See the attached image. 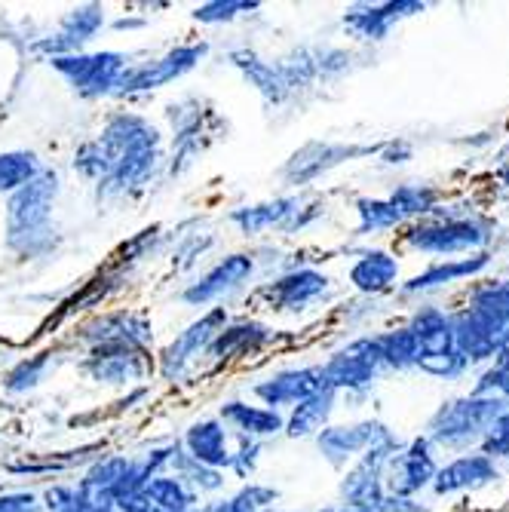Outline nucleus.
Returning a JSON list of instances; mask_svg holds the SVG:
<instances>
[{
  "mask_svg": "<svg viewBox=\"0 0 509 512\" xmlns=\"http://www.w3.org/2000/svg\"><path fill=\"white\" fill-rule=\"evenodd\" d=\"M160 163V132L138 114H114L96 142L74 154V169L99 181L108 194H132L145 188Z\"/></svg>",
  "mask_w": 509,
  "mask_h": 512,
  "instance_id": "nucleus-1",
  "label": "nucleus"
},
{
  "mask_svg": "<svg viewBox=\"0 0 509 512\" xmlns=\"http://www.w3.org/2000/svg\"><path fill=\"white\" fill-rule=\"evenodd\" d=\"M59 197V175L40 169L34 181L7 200V249L19 258H34L53 243V206Z\"/></svg>",
  "mask_w": 509,
  "mask_h": 512,
  "instance_id": "nucleus-2",
  "label": "nucleus"
},
{
  "mask_svg": "<svg viewBox=\"0 0 509 512\" xmlns=\"http://www.w3.org/2000/svg\"><path fill=\"white\" fill-rule=\"evenodd\" d=\"M509 411V402L503 399H491V396H460V399H448L427 424V442L430 445H442V448H470L479 445L491 424L497 417Z\"/></svg>",
  "mask_w": 509,
  "mask_h": 512,
  "instance_id": "nucleus-3",
  "label": "nucleus"
},
{
  "mask_svg": "<svg viewBox=\"0 0 509 512\" xmlns=\"http://www.w3.org/2000/svg\"><path fill=\"white\" fill-rule=\"evenodd\" d=\"M491 240V224L482 218H457L436 215L430 221H418L408 227L405 246L424 255H457L476 252Z\"/></svg>",
  "mask_w": 509,
  "mask_h": 512,
  "instance_id": "nucleus-4",
  "label": "nucleus"
},
{
  "mask_svg": "<svg viewBox=\"0 0 509 512\" xmlns=\"http://www.w3.org/2000/svg\"><path fill=\"white\" fill-rule=\"evenodd\" d=\"M319 371H322V384L335 393H344V390L365 393L381 378V371H387V365H384L378 338H359L341 347L338 353H332L319 365Z\"/></svg>",
  "mask_w": 509,
  "mask_h": 512,
  "instance_id": "nucleus-5",
  "label": "nucleus"
},
{
  "mask_svg": "<svg viewBox=\"0 0 509 512\" xmlns=\"http://www.w3.org/2000/svg\"><path fill=\"white\" fill-rule=\"evenodd\" d=\"M50 65L80 92L83 99H102L111 96L117 89V80L129 68L126 53H74V56H59L50 59Z\"/></svg>",
  "mask_w": 509,
  "mask_h": 512,
  "instance_id": "nucleus-6",
  "label": "nucleus"
},
{
  "mask_svg": "<svg viewBox=\"0 0 509 512\" xmlns=\"http://www.w3.org/2000/svg\"><path fill=\"white\" fill-rule=\"evenodd\" d=\"M206 53H209L206 43H184V46H175V50L163 53L160 59H151V62H142V65H129L123 71V77L117 80L114 96H132V92L160 89V86L184 77L188 71H194Z\"/></svg>",
  "mask_w": 509,
  "mask_h": 512,
  "instance_id": "nucleus-7",
  "label": "nucleus"
},
{
  "mask_svg": "<svg viewBox=\"0 0 509 512\" xmlns=\"http://www.w3.org/2000/svg\"><path fill=\"white\" fill-rule=\"evenodd\" d=\"M436 470L439 467L433 457V445L427 442V436H418V439H411L399 454L390 457L387 470H384V491L390 497L411 500L418 491L433 485Z\"/></svg>",
  "mask_w": 509,
  "mask_h": 512,
  "instance_id": "nucleus-8",
  "label": "nucleus"
},
{
  "mask_svg": "<svg viewBox=\"0 0 509 512\" xmlns=\"http://www.w3.org/2000/svg\"><path fill=\"white\" fill-rule=\"evenodd\" d=\"M227 325V310L224 307H212L206 316H200L197 322H191L163 353H160V375L166 381H178L188 365L197 356H206L209 344L215 341V335Z\"/></svg>",
  "mask_w": 509,
  "mask_h": 512,
  "instance_id": "nucleus-9",
  "label": "nucleus"
},
{
  "mask_svg": "<svg viewBox=\"0 0 509 512\" xmlns=\"http://www.w3.org/2000/svg\"><path fill=\"white\" fill-rule=\"evenodd\" d=\"M332 279L319 270L301 267V270H289L273 283H264L258 289V298L267 304V310L276 313H304L310 304H316L322 295L329 292Z\"/></svg>",
  "mask_w": 509,
  "mask_h": 512,
  "instance_id": "nucleus-10",
  "label": "nucleus"
},
{
  "mask_svg": "<svg viewBox=\"0 0 509 512\" xmlns=\"http://www.w3.org/2000/svg\"><path fill=\"white\" fill-rule=\"evenodd\" d=\"M80 368L96 384L129 387L132 381H142L148 375V359H145V347L108 344V347H92V353L83 359Z\"/></svg>",
  "mask_w": 509,
  "mask_h": 512,
  "instance_id": "nucleus-11",
  "label": "nucleus"
},
{
  "mask_svg": "<svg viewBox=\"0 0 509 512\" xmlns=\"http://www.w3.org/2000/svg\"><path fill=\"white\" fill-rule=\"evenodd\" d=\"M396 433L387 430L378 421H362V424H344V427H326L316 436V445L335 470H344L350 460L362 457L368 448L390 442Z\"/></svg>",
  "mask_w": 509,
  "mask_h": 512,
  "instance_id": "nucleus-12",
  "label": "nucleus"
},
{
  "mask_svg": "<svg viewBox=\"0 0 509 512\" xmlns=\"http://www.w3.org/2000/svg\"><path fill=\"white\" fill-rule=\"evenodd\" d=\"M255 273V258L252 255H227L221 258L215 267H209L197 283H191L181 292V301L191 307H206L224 295H230L234 289H240L243 283H249V276Z\"/></svg>",
  "mask_w": 509,
  "mask_h": 512,
  "instance_id": "nucleus-13",
  "label": "nucleus"
},
{
  "mask_svg": "<svg viewBox=\"0 0 509 512\" xmlns=\"http://www.w3.org/2000/svg\"><path fill=\"white\" fill-rule=\"evenodd\" d=\"M326 390V384H322V371L319 365H304V368H283L276 371V375H270L267 381H258L252 387V393L267 405V408H295L298 402L310 399L313 393Z\"/></svg>",
  "mask_w": 509,
  "mask_h": 512,
  "instance_id": "nucleus-14",
  "label": "nucleus"
},
{
  "mask_svg": "<svg viewBox=\"0 0 509 512\" xmlns=\"http://www.w3.org/2000/svg\"><path fill=\"white\" fill-rule=\"evenodd\" d=\"M105 25V10L99 4H89V7H80V10H71L62 16L59 22V31L53 37H43L34 43V50L40 53H50V59H59V56H74L80 53L83 46L99 34V28Z\"/></svg>",
  "mask_w": 509,
  "mask_h": 512,
  "instance_id": "nucleus-15",
  "label": "nucleus"
},
{
  "mask_svg": "<svg viewBox=\"0 0 509 512\" xmlns=\"http://www.w3.org/2000/svg\"><path fill=\"white\" fill-rule=\"evenodd\" d=\"M384 148V145H381ZM381 148H372V145H329V142H310L307 148H301L298 154H292V160L286 163L283 175L286 181L292 184H301V181H313L316 175L329 172L332 166L344 163V160H356V157H368Z\"/></svg>",
  "mask_w": 509,
  "mask_h": 512,
  "instance_id": "nucleus-16",
  "label": "nucleus"
},
{
  "mask_svg": "<svg viewBox=\"0 0 509 512\" xmlns=\"http://www.w3.org/2000/svg\"><path fill=\"white\" fill-rule=\"evenodd\" d=\"M497 479H500V473H497L491 457H485V454H460V457H454L451 463H445V467L436 470L433 491L439 497H451V494H460V491L485 488V485H491Z\"/></svg>",
  "mask_w": 509,
  "mask_h": 512,
  "instance_id": "nucleus-17",
  "label": "nucleus"
},
{
  "mask_svg": "<svg viewBox=\"0 0 509 512\" xmlns=\"http://www.w3.org/2000/svg\"><path fill=\"white\" fill-rule=\"evenodd\" d=\"M92 347H108V344H129V347H145L151 341V322L132 310L108 313L96 322H89L83 335Z\"/></svg>",
  "mask_w": 509,
  "mask_h": 512,
  "instance_id": "nucleus-18",
  "label": "nucleus"
},
{
  "mask_svg": "<svg viewBox=\"0 0 509 512\" xmlns=\"http://www.w3.org/2000/svg\"><path fill=\"white\" fill-rule=\"evenodd\" d=\"M184 451H188L197 463L209 470H230V433L224 430V424L218 417H206V421H197L188 433H184Z\"/></svg>",
  "mask_w": 509,
  "mask_h": 512,
  "instance_id": "nucleus-19",
  "label": "nucleus"
},
{
  "mask_svg": "<svg viewBox=\"0 0 509 512\" xmlns=\"http://www.w3.org/2000/svg\"><path fill=\"white\" fill-rule=\"evenodd\" d=\"M414 13H424V4L418 0H393V4H378V7H362V10H350L344 16L347 31H353L359 40H384L390 34V28Z\"/></svg>",
  "mask_w": 509,
  "mask_h": 512,
  "instance_id": "nucleus-20",
  "label": "nucleus"
},
{
  "mask_svg": "<svg viewBox=\"0 0 509 512\" xmlns=\"http://www.w3.org/2000/svg\"><path fill=\"white\" fill-rule=\"evenodd\" d=\"M218 421L230 424L240 436H249V439H264V436H276V433L286 430L283 411L267 408V405H249L240 399L224 402L218 411Z\"/></svg>",
  "mask_w": 509,
  "mask_h": 512,
  "instance_id": "nucleus-21",
  "label": "nucleus"
},
{
  "mask_svg": "<svg viewBox=\"0 0 509 512\" xmlns=\"http://www.w3.org/2000/svg\"><path fill=\"white\" fill-rule=\"evenodd\" d=\"M270 338H273V332L267 329V325H261L255 319H237V322L224 325V329L215 335L206 356L215 359V362H230V359L258 353Z\"/></svg>",
  "mask_w": 509,
  "mask_h": 512,
  "instance_id": "nucleus-22",
  "label": "nucleus"
},
{
  "mask_svg": "<svg viewBox=\"0 0 509 512\" xmlns=\"http://www.w3.org/2000/svg\"><path fill=\"white\" fill-rule=\"evenodd\" d=\"M491 255L488 252H476L473 258H460V261H439V264H430L424 273L411 276L408 283L402 286V295H421V292H433V289H442V286H451L457 279H467V276H476L488 267Z\"/></svg>",
  "mask_w": 509,
  "mask_h": 512,
  "instance_id": "nucleus-23",
  "label": "nucleus"
},
{
  "mask_svg": "<svg viewBox=\"0 0 509 512\" xmlns=\"http://www.w3.org/2000/svg\"><path fill=\"white\" fill-rule=\"evenodd\" d=\"M335 405H338V393L335 390H319V393H313L310 399H304V402H298L292 411H289V417H286V436L289 439H307V436H319L322 430L329 427V421H332V414H335Z\"/></svg>",
  "mask_w": 509,
  "mask_h": 512,
  "instance_id": "nucleus-24",
  "label": "nucleus"
},
{
  "mask_svg": "<svg viewBox=\"0 0 509 512\" xmlns=\"http://www.w3.org/2000/svg\"><path fill=\"white\" fill-rule=\"evenodd\" d=\"M405 329L411 332V338H414V344H418L421 356H436V353L454 350L451 313H445L442 307H421L418 313L411 316V322L405 325Z\"/></svg>",
  "mask_w": 509,
  "mask_h": 512,
  "instance_id": "nucleus-25",
  "label": "nucleus"
},
{
  "mask_svg": "<svg viewBox=\"0 0 509 512\" xmlns=\"http://www.w3.org/2000/svg\"><path fill=\"white\" fill-rule=\"evenodd\" d=\"M298 209H301L298 197H280V200H270V203L234 209V212H230V221H234L246 237H255V234H264V230H270V227L286 230Z\"/></svg>",
  "mask_w": 509,
  "mask_h": 512,
  "instance_id": "nucleus-26",
  "label": "nucleus"
},
{
  "mask_svg": "<svg viewBox=\"0 0 509 512\" xmlns=\"http://www.w3.org/2000/svg\"><path fill=\"white\" fill-rule=\"evenodd\" d=\"M350 283L362 295H381L399 283V261L390 252L372 249L350 267Z\"/></svg>",
  "mask_w": 509,
  "mask_h": 512,
  "instance_id": "nucleus-27",
  "label": "nucleus"
},
{
  "mask_svg": "<svg viewBox=\"0 0 509 512\" xmlns=\"http://www.w3.org/2000/svg\"><path fill=\"white\" fill-rule=\"evenodd\" d=\"M138 494L166 512H194L200 506V494H194L178 476H166V473L154 476Z\"/></svg>",
  "mask_w": 509,
  "mask_h": 512,
  "instance_id": "nucleus-28",
  "label": "nucleus"
},
{
  "mask_svg": "<svg viewBox=\"0 0 509 512\" xmlns=\"http://www.w3.org/2000/svg\"><path fill=\"white\" fill-rule=\"evenodd\" d=\"M169 467L175 470V476L188 485L194 494H206V491H218L224 485V476L218 470H209L203 463H197L188 451H184L178 442H175V451L169 457Z\"/></svg>",
  "mask_w": 509,
  "mask_h": 512,
  "instance_id": "nucleus-29",
  "label": "nucleus"
},
{
  "mask_svg": "<svg viewBox=\"0 0 509 512\" xmlns=\"http://www.w3.org/2000/svg\"><path fill=\"white\" fill-rule=\"evenodd\" d=\"M40 160L34 151H7L0 154V194H16L28 181L40 175Z\"/></svg>",
  "mask_w": 509,
  "mask_h": 512,
  "instance_id": "nucleus-30",
  "label": "nucleus"
},
{
  "mask_svg": "<svg viewBox=\"0 0 509 512\" xmlns=\"http://www.w3.org/2000/svg\"><path fill=\"white\" fill-rule=\"evenodd\" d=\"M356 215H359V234H381V230L399 227L405 221L390 200H375V197L356 200Z\"/></svg>",
  "mask_w": 509,
  "mask_h": 512,
  "instance_id": "nucleus-31",
  "label": "nucleus"
},
{
  "mask_svg": "<svg viewBox=\"0 0 509 512\" xmlns=\"http://www.w3.org/2000/svg\"><path fill=\"white\" fill-rule=\"evenodd\" d=\"M378 344H381V353H384V365L387 368L405 371V368L418 365L421 350H418V344H414V338H411L408 329H396V332L378 335Z\"/></svg>",
  "mask_w": 509,
  "mask_h": 512,
  "instance_id": "nucleus-32",
  "label": "nucleus"
},
{
  "mask_svg": "<svg viewBox=\"0 0 509 512\" xmlns=\"http://www.w3.org/2000/svg\"><path fill=\"white\" fill-rule=\"evenodd\" d=\"M387 200L399 209L402 218L433 215V209H436V191L427 188V184H399Z\"/></svg>",
  "mask_w": 509,
  "mask_h": 512,
  "instance_id": "nucleus-33",
  "label": "nucleus"
},
{
  "mask_svg": "<svg viewBox=\"0 0 509 512\" xmlns=\"http://www.w3.org/2000/svg\"><path fill=\"white\" fill-rule=\"evenodd\" d=\"M473 396H491L509 402V347L494 356V365L482 371V378L473 387Z\"/></svg>",
  "mask_w": 509,
  "mask_h": 512,
  "instance_id": "nucleus-34",
  "label": "nucleus"
},
{
  "mask_svg": "<svg viewBox=\"0 0 509 512\" xmlns=\"http://www.w3.org/2000/svg\"><path fill=\"white\" fill-rule=\"evenodd\" d=\"M414 368H421L424 375L439 378V381H457L470 371V362L457 350H448V353H436V356H421Z\"/></svg>",
  "mask_w": 509,
  "mask_h": 512,
  "instance_id": "nucleus-35",
  "label": "nucleus"
},
{
  "mask_svg": "<svg viewBox=\"0 0 509 512\" xmlns=\"http://www.w3.org/2000/svg\"><path fill=\"white\" fill-rule=\"evenodd\" d=\"M46 365H50V353H37L31 359H22L7 375V381H4L7 393H28V390H34L43 381Z\"/></svg>",
  "mask_w": 509,
  "mask_h": 512,
  "instance_id": "nucleus-36",
  "label": "nucleus"
},
{
  "mask_svg": "<svg viewBox=\"0 0 509 512\" xmlns=\"http://www.w3.org/2000/svg\"><path fill=\"white\" fill-rule=\"evenodd\" d=\"M255 10H258L255 0H212V4H203L194 10V19L203 25H221V22H234L237 16H246Z\"/></svg>",
  "mask_w": 509,
  "mask_h": 512,
  "instance_id": "nucleus-37",
  "label": "nucleus"
},
{
  "mask_svg": "<svg viewBox=\"0 0 509 512\" xmlns=\"http://www.w3.org/2000/svg\"><path fill=\"white\" fill-rule=\"evenodd\" d=\"M482 454L485 457H509V411H503L491 424L488 436L482 439Z\"/></svg>",
  "mask_w": 509,
  "mask_h": 512,
  "instance_id": "nucleus-38",
  "label": "nucleus"
},
{
  "mask_svg": "<svg viewBox=\"0 0 509 512\" xmlns=\"http://www.w3.org/2000/svg\"><path fill=\"white\" fill-rule=\"evenodd\" d=\"M258 454H261V445L258 439H249V436H240V448L230 457V470L240 473V476H249L258 463Z\"/></svg>",
  "mask_w": 509,
  "mask_h": 512,
  "instance_id": "nucleus-39",
  "label": "nucleus"
},
{
  "mask_svg": "<svg viewBox=\"0 0 509 512\" xmlns=\"http://www.w3.org/2000/svg\"><path fill=\"white\" fill-rule=\"evenodd\" d=\"M0 512H43V503L28 491L0 494Z\"/></svg>",
  "mask_w": 509,
  "mask_h": 512,
  "instance_id": "nucleus-40",
  "label": "nucleus"
},
{
  "mask_svg": "<svg viewBox=\"0 0 509 512\" xmlns=\"http://www.w3.org/2000/svg\"><path fill=\"white\" fill-rule=\"evenodd\" d=\"M117 512H166V509L154 506V503L145 500L142 494H132V497H126L123 503H117Z\"/></svg>",
  "mask_w": 509,
  "mask_h": 512,
  "instance_id": "nucleus-41",
  "label": "nucleus"
},
{
  "mask_svg": "<svg viewBox=\"0 0 509 512\" xmlns=\"http://www.w3.org/2000/svg\"><path fill=\"white\" fill-rule=\"evenodd\" d=\"M387 148H390V154H384V160H387V163H405V160L411 157V148H408V145H402V142H399V145H396V142H390Z\"/></svg>",
  "mask_w": 509,
  "mask_h": 512,
  "instance_id": "nucleus-42",
  "label": "nucleus"
},
{
  "mask_svg": "<svg viewBox=\"0 0 509 512\" xmlns=\"http://www.w3.org/2000/svg\"><path fill=\"white\" fill-rule=\"evenodd\" d=\"M322 512H362V509H353V506H332V509H322Z\"/></svg>",
  "mask_w": 509,
  "mask_h": 512,
  "instance_id": "nucleus-43",
  "label": "nucleus"
},
{
  "mask_svg": "<svg viewBox=\"0 0 509 512\" xmlns=\"http://www.w3.org/2000/svg\"><path fill=\"white\" fill-rule=\"evenodd\" d=\"M500 181H503V184H506V188H509V166H506V169L500 172Z\"/></svg>",
  "mask_w": 509,
  "mask_h": 512,
  "instance_id": "nucleus-44",
  "label": "nucleus"
},
{
  "mask_svg": "<svg viewBox=\"0 0 509 512\" xmlns=\"http://www.w3.org/2000/svg\"><path fill=\"white\" fill-rule=\"evenodd\" d=\"M414 512H427V509H424V506H421V509H414Z\"/></svg>",
  "mask_w": 509,
  "mask_h": 512,
  "instance_id": "nucleus-45",
  "label": "nucleus"
},
{
  "mask_svg": "<svg viewBox=\"0 0 509 512\" xmlns=\"http://www.w3.org/2000/svg\"><path fill=\"white\" fill-rule=\"evenodd\" d=\"M264 512H280V509H264Z\"/></svg>",
  "mask_w": 509,
  "mask_h": 512,
  "instance_id": "nucleus-46",
  "label": "nucleus"
}]
</instances>
